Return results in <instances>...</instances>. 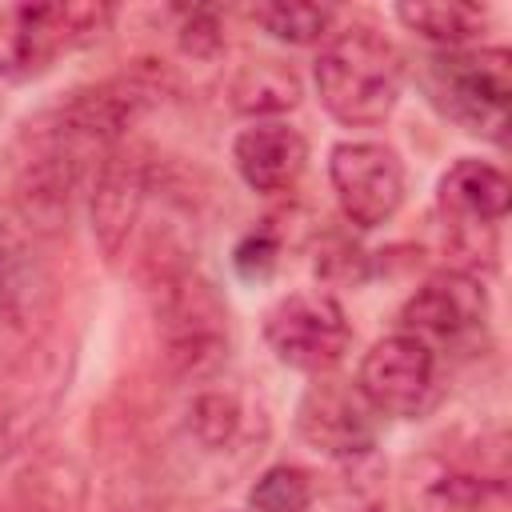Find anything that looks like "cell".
Returning <instances> with one entry per match:
<instances>
[{
    "mask_svg": "<svg viewBox=\"0 0 512 512\" xmlns=\"http://www.w3.org/2000/svg\"><path fill=\"white\" fill-rule=\"evenodd\" d=\"M276 260H280V236L272 228H256L248 232L236 248H232V268L240 280L256 284V280H268L276 272Z\"/></svg>",
    "mask_w": 512,
    "mask_h": 512,
    "instance_id": "cell-19",
    "label": "cell"
},
{
    "mask_svg": "<svg viewBox=\"0 0 512 512\" xmlns=\"http://www.w3.org/2000/svg\"><path fill=\"white\" fill-rule=\"evenodd\" d=\"M20 224H24V216L16 208L0 204V272L12 268L20 260V252H24V228Z\"/></svg>",
    "mask_w": 512,
    "mask_h": 512,
    "instance_id": "cell-22",
    "label": "cell"
},
{
    "mask_svg": "<svg viewBox=\"0 0 512 512\" xmlns=\"http://www.w3.org/2000/svg\"><path fill=\"white\" fill-rule=\"evenodd\" d=\"M428 92L460 128L504 144L512 100V56L504 48L440 52L428 60Z\"/></svg>",
    "mask_w": 512,
    "mask_h": 512,
    "instance_id": "cell-3",
    "label": "cell"
},
{
    "mask_svg": "<svg viewBox=\"0 0 512 512\" xmlns=\"http://www.w3.org/2000/svg\"><path fill=\"white\" fill-rule=\"evenodd\" d=\"M148 196V160L136 148H112L100 160L92 188V236L108 260H116L140 220Z\"/></svg>",
    "mask_w": 512,
    "mask_h": 512,
    "instance_id": "cell-10",
    "label": "cell"
},
{
    "mask_svg": "<svg viewBox=\"0 0 512 512\" xmlns=\"http://www.w3.org/2000/svg\"><path fill=\"white\" fill-rule=\"evenodd\" d=\"M412 512H504V480L472 476L444 460H420L408 476Z\"/></svg>",
    "mask_w": 512,
    "mask_h": 512,
    "instance_id": "cell-13",
    "label": "cell"
},
{
    "mask_svg": "<svg viewBox=\"0 0 512 512\" xmlns=\"http://www.w3.org/2000/svg\"><path fill=\"white\" fill-rule=\"evenodd\" d=\"M108 20V4H0V76L44 72L60 52L100 36Z\"/></svg>",
    "mask_w": 512,
    "mask_h": 512,
    "instance_id": "cell-4",
    "label": "cell"
},
{
    "mask_svg": "<svg viewBox=\"0 0 512 512\" xmlns=\"http://www.w3.org/2000/svg\"><path fill=\"white\" fill-rule=\"evenodd\" d=\"M328 180L348 224L380 228L404 204V164L376 140H344L328 156Z\"/></svg>",
    "mask_w": 512,
    "mask_h": 512,
    "instance_id": "cell-6",
    "label": "cell"
},
{
    "mask_svg": "<svg viewBox=\"0 0 512 512\" xmlns=\"http://www.w3.org/2000/svg\"><path fill=\"white\" fill-rule=\"evenodd\" d=\"M296 432L308 448L332 460H368L376 448V420L364 396L340 380H316L296 404Z\"/></svg>",
    "mask_w": 512,
    "mask_h": 512,
    "instance_id": "cell-8",
    "label": "cell"
},
{
    "mask_svg": "<svg viewBox=\"0 0 512 512\" xmlns=\"http://www.w3.org/2000/svg\"><path fill=\"white\" fill-rule=\"evenodd\" d=\"M356 392L380 416H420L436 396V352L408 332L384 336L364 352Z\"/></svg>",
    "mask_w": 512,
    "mask_h": 512,
    "instance_id": "cell-7",
    "label": "cell"
},
{
    "mask_svg": "<svg viewBox=\"0 0 512 512\" xmlns=\"http://www.w3.org/2000/svg\"><path fill=\"white\" fill-rule=\"evenodd\" d=\"M236 424H240V408H236L232 396H224V392H204V396L192 400L188 428H192V436H196L204 448H220L224 440H232Z\"/></svg>",
    "mask_w": 512,
    "mask_h": 512,
    "instance_id": "cell-18",
    "label": "cell"
},
{
    "mask_svg": "<svg viewBox=\"0 0 512 512\" xmlns=\"http://www.w3.org/2000/svg\"><path fill=\"white\" fill-rule=\"evenodd\" d=\"M252 512H308L312 508V480L296 464H272L256 476L248 492Z\"/></svg>",
    "mask_w": 512,
    "mask_h": 512,
    "instance_id": "cell-17",
    "label": "cell"
},
{
    "mask_svg": "<svg viewBox=\"0 0 512 512\" xmlns=\"http://www.w3.org/2000/svg\"><path fill=\"white\" fill-rule=\"evenodd\" d=\"M252 20L280 44H316L328 36L336 12L324 4H260Z\"/></svg>",
    "mask_w": 512,
    "mask_h": 512,
    "instance_id": "cell-16",
    "label": "cell"
},
{
    "mask_svg": "<svg viewBox=\"0 0 512 512\" xmlns=\"http://www.w3.org/2000/svg\"><path fill=\"white\" fill-rule=\"evenodd\" d=\"M160 340L176 376L204 380L228 360V308L220 292L196 272H168L160 284Z\"/></svg>",
    "mask_w": 512,
    "mask_h": 512,
    "instance_id": "cell-2",
    "label": "cell"
},
{
    "mask_svg": "<svg viewBox=\"0 0 512 512\" xmlns=\"http://www.w3.org/2000/svg\"><path fill=\"white\" fill-rule=\"evenodd\" d=\"M220 44H224V36H220L216 12L212 8H188L184 24H180V48L192 56H212Z\"/></svg>",
    "mask_w": 512,
    "mask_h": 512,
    "instance_id": "cell-21",
    "label": "cell"
},
{
    "mask_svg": "<svg viewBox=\"0 0 512 512\" xmlns=\"http://www.w3.org/2000/svg\"><path fill=\"white\" fill-rule=\"evenodd\" d=\"M400 324L408 336L424 340L428 348L432 340L440 344L472 340L488 324V292L468 272H440L408 296V304L400 308Z\"/></svg>",
    "mask_w": 512,
    "mask_h": 512,
    "instance_id": "cell-9",
    "label": "cell"
},
{
    "mask_svg": "<svg viewBox=\"0 0 512 512\" xmlns=\"http://www.w3.org/2000/svg\"><path fill=\"white\" fill-rule=\"evenodd\" d=\"M316 276L328 284H360L368 276V256L348 240H328V248L316 256Z\"/></svg>",
    "mask_w": 512,
    "mask_h": 512,
    "instance_id": "cell-20",
    "label": "cell"
},
{
    "mask_svg": "<svg viewBox=\"0 0 512 512\" xmlns=\"http://www.w3.org/2000/svg\"><path fill=\"white\" fill-rule=\"evenodd\" d=\"M232 164L252 192L276 196V192H288L304 176L308 144L296 128H288L280 120L252 124L232 140Z\"/></svg>",
    "mask_w": 512,
    "mask_h": 512,
    "instance_id": "cell-12",
    "label": "cell"
},
{
    "mask_svg": "<svg viewBox=\"0 0 512 512\" xmlns=\"http://www.w3.org/2000/svg\"><path fill=\"white\" fill-rule=\"evenodd\" d=\"M512 184L500 168L484 160H456L440 176V212L456 240L496 232V224L508 216Z\"/></svg>",
    "mask_w": 512,
    "mask_h": 512,
    "instance_id": "cell-11",
    "label": "cell"
},
{
    "mask_svg": "<svg viewBox=\"0 0 512 512\" xmlns=\"http://www.w3.org/2000/svg\"><path fill=\"white\" fill-rule=\"evenodd\" d=\"M264 340L280 364L296 372H328L344 360L352 344V328L344 308L328 292L300 288L280 296L264 312Z\"/></svg>",
    "mask_w": 512,
    "mask_h": 512,
    "instance_id": "cell-5",
    "label": "cell"
},
{
    "mask_svg": "<svg viewBox=\"0 0 512 512\" xmlns=\"http://www.w3.org/2000/svg\"><path fill=\"white\" fill-rule=\"evenodd\" d=\"M404 88V60L388 36L368 24L332 32L316 56V92L332 120L348 128L384 124Z\"/></svg>",
    "mask_w": 512,
    "mask_h": 512,
    "instance_id": "cell-1",
    "label": "cell"
},
{
    "mask_svg": "<svg viewBox=\"0 0 512 512\" xmlns=\"http://www.w3.org/2000/svg\"><path fill=\"white\" fill-rule=\"evenodd\" d=\"M296 100H300V80L292 68L276 60L248 64L232 80V108L244 116H276V112L296 108Z\"/></svg>",
    "mask_w": 512,
    "mask_h": 512,
    "instance_id": "cell-15",
    "label": "cell"
},
{
    "mask_svg": "<svg viewBox=\"0 0 512 512\" xmlns=\"http://www.w3.org/2000/svg\"><path fill=\"white\" fill-rule=\"evenodd\" d=\"M400 24L432 44H440L444 52H456L464 48L472 36H480L488 12L480 4H460V0H440V4H400L396 8Z\"/></svg>",
    "mask_w": 512,
    "mask_h": 512,
    "instance_id": "cell-14",
    "label": "cell"
}]
</instances>
